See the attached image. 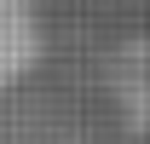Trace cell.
<instances>
[{
	"instance_id": "cell-1",
	"label": "cell",
	"mask_w": 150,
	"mask_h": 144,
	"mask_svg": "<svg viewBox=\"0 0 150 144\" xmlns=\"http://www.w3.org/2000/svg\"><path fill=\"white\" fill-rule=\"evenodd\" d=\"M46 58V0H0V98L18 92Z\"/></svg>"
}]
</instances>
